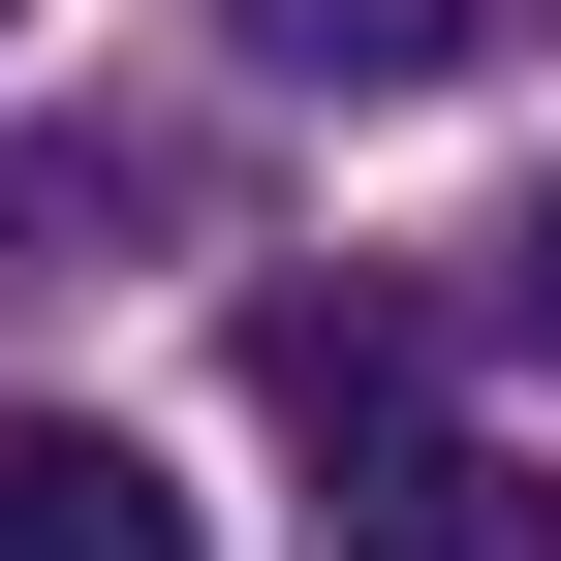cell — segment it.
<instances>
[{
	"instance_id": "6da1fadb",
	"label": "cell",
	"mask_w": 561,
	"mask_h": 561,
	"mask_svg": "<svg viewBox=\"0 0 561 561\" xmlns=\"http://www.w3.org/2000/svg\"><path fill=\"white\" fill-rule=\"evenodd\" d=\"M312 561H561V468H500V437H375Z\"/></svg>"
},
{
	"instance_id": "3957f363",
	"label": "cell",
	"mask_w": 561,
	"mask_h": 561,
	"mask_svg": "<svg viewBox=\"0 0 561 561\" xmlns=\"http://www.w3.org/2000/svg\"><path fill=\"white\" fill-rule=\"evenodd\" d=\"M219 32L280 62V94H437V62H468V0H219Z\"/></svg>"
},
{
	"instance_id": "7a4b0ae2",
	"label": "cell",
	"mask_w": 561,
	"mask_h": 561,
	"mask_svg": "<svg viewBox=\"0 0 561 561\" xmlns=\"http://www.w3.org/2000/svg\"><path fill=\"white\" fill-rule=\"evenodd\" d=\"M0 561H187V500H157V437H0Z\"/></svg>"
},
{
	"instance_id": "277c9868",
	"label": "cell",
	"mask_w": 561,
	"mask_h": 561,
	"mask_svg": "<svg viewBox=\"0 0 561 561\" xmlns=\"http://www.w3.org/2000/svg\"><path fill=\"white\" fill-rule=\"evenodd\" d=\"M530 343H561V187H530Z\"/></svg>"
}]
</instances>
